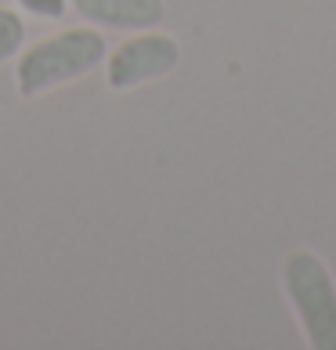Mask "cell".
Wrapping results in <instances>:
<instances>
[{
    "instance_id": "6da1fadb",
    "label": "cell",
    "mask_w": 336,
    "mask_h": 350,
    "mask_svg": "<svg viewBox=\"0 0 336 350\" xmlns=\"http://www.w3.org/2000/svg\"><path fill=\"white\" fill-rule=\"evenodd\" d=\"M105 36L98 25H69L62 33L40 36V40L25 44L15 58V90L18 98L36 101L58 87H69L94 72L105 62Z\"/></svg>"
},
{
    "instance_id": "7a4b0ae2",
    "label": "cell",
    "mask_w": 336,
    "mask_h": 350,
    "mask_svg": "<svg viewBox=\"0 0 336 350\" xmlns=\"http://www.w3.org/2000/svg\"><path fill=\"white\" fill-rule=\"evenodd\" d=\"M282 289L304 329L307 347L336 350V282L315 250L296 245L282 260Z\"/></svg>"
},
{
    "instance_id": "3957f363",
    "label": "cell",
    "mask_w": 336,
    "mask_h": 350,
    "mask_svg": "<svg viewBox=\"0 0 336 350\" xmlns=\"http://www.w3.org/2000/svg\"><path fill=\"white\" fill-rule=\"evenodd\" d=\"M181 62L177 36L156 29H138L127 40H120L112 51H105V83L112 90H138L145 83H156L170 76Z\"/></svg>"
},
{
    "instance_id": "277c9868",
    "label": "cell",
    "mask_w": 336,
    "mask_h": 350,
    "mask_svg": "<svg viewBox=\"0 0 336 350\" xmlns=\"http://www.w3.org/2000/svg\"><path fill=\"white\" fill-rule=\"evenodd\" d=\"M69 8L98 29H156L166 15V0H69Z\"/></svg>"
},
{
    "instance_id": "5b68a950",
    "label": "cell",
    "mask_w": 336,
    "mask_h": 350,
    "mask_svg": "<svg viewBox=\"0 0 336 350\" xmlns=\"http://www.w3.org/2000/svg\"><path fill=\"white\" fill-rule=\"evenodd\" d=\"M25 47V15L18 8H0V66L18 58Z\"/></svg>"
},
{
    "instance_id": "8992f818",
    "label": "cell",
    "mask_w": 336,
    "mask_h": 350,
    "mask_svg": "<svg viewBox=\"0 0 336 350\" xmlns=\"http://www.w3.org/2000/svg\"><path fill=\"white\" fill-rule=\"evenodd\" d=\"M15 8L29 18H40V22H55L69 11V0H15Z\"/></svg>"
}]
</instances>
